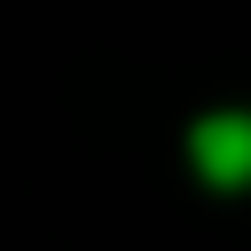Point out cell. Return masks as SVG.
<instances>
[{"label": "cell", "instance_id": "cell-1", "mask_svg": "<svg viewBox=\"0 0 251 251\" xmlns=\"http://www.w3.org/2000/svg\"><path fill=\"white\" fill-rule=\"evenodd\" d=\"M196 165L220 188H243L251 180V118H204L196 126Z\"/></svg>", "mask_w": 251, "mask_h": 251}]
</instances>
